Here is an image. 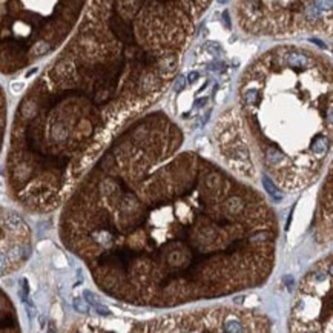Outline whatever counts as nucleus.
<instances>
[{
	"label": "nucleus",
	"instance_id": "f257e3e1",
	"mask_svg": "<svg viewBox=\"0 0 333 333\" xmlns=\"http://www.w3.org/2000/svg\"><path fill=\"white\" fill-rule=\"evenodd\" d=\"M212 0H98L95 14L104 36L81 34L77 54L101 63L97 101H109L115 120L154 104L174 80L195 26Z\"/></svg>",
	"mask_w": 333,
	"mask_h": 333
},
{
	"label": "nucleus",
	"instance_id": "f03ea898",
	"mask_svg": "<svg viewBox=\"0 0 333 333\" xmlns=\"http://www.w3.org/2000/svg\"><path fill=\"white\" fill-rule=\"evenodd\" d=\"M238 98L255 137L267 140L263 151L267 170L292 187L290 149L295 187L301 186L296 160L304 186L309 184L301 154L316 175L330 149V60L298 45L272 48L244 71Z\"/></svg>",
	"mask_w": 333,
	"mask_h": 333
},
{
	"label": "nucleus",
	"instance_id": "7ed1b4c3",
	"mask_svg": "<svg viewBox=\"0 0 333 333\" xmlns=\"http://www.w3.org/2000/svg\"><path fill=\"white\" fill-rule=\"evenodd\" d=\"M240 28L258 37L330 32L331 0H235Z\"/></svg>",
	"mask_w": 333,
	"mask_h": 333
},
{
	"label": "nucleus",
	"instance_id": "20e7f679",
	"mask_svg": "<svg viewBox=\"0 0 333 333\" xmlns=\"http://www.w3.org/2000/svg\"><path fill=\"white\" fill-rule=\"evenodd\" d=\"M331 256L324 258L299 286L292 310V330H327L331 327Z\"/></svg>",
	"mask_w": 333,
	"mask_h": 333
},
{
	"label": "nucleus",
	"instance_id": "39448f33",
	"mask_svg": "<svg viewBox=\"0 0 333 333\" xmlns=\"http://www.w3.org/2000/svg\"><path fill=\"white\" fill-rule=\"evenodd\" d=\"M83 296H84V299L88 301V304H91V305L95 309L97 313H100V315H103V316H107V315L110 313L109 309L97 298L95 293H92V292H89V290H84V292H83Z\"/></svg>",
	"mask_w": 333,
	"mask_h": 333
},
{
	"label": "nucleus",
	"instance_id": "423d86ee",
	"mask_svg": "<svg viewBox=\"0 0 333 333\" xmlns=\"http://www.w3.org/2000/svg\"><path fill=\"white\" fill-rule=\"evenodd\" d=\"M263 184H264V189L267 190V193H269L276 203H279V201L282 200V193L278 190V187L273 184V181H272L269 177H264V178H263Z\"/></svg>",
	"mask_w": 333,
	"mask_h": 333
},
{
	"label": "nucleus",
	"instance_id": "0eeeda50",
	"mask_svg": "<svg viewBox=\"0 0 333 333\" xmlns=\"http://www.w3.org/2000/svg\"><path fill=\"white\" fill-rule=\"evenodd\" d=\"M6 223H8V226L11 227V229H14V230H25L26 229V224H25V221L19 216V215H16V213H11V215H8V218H6Z\"/></svg>",
	"mask_w": 333,
	"mask_h": 333
},
{
	"label": "nucleus",
	"instance_id": "6e6552de",
	"mask_svg": "<svg viewBox=\"0 0 333 333\" xmlns=\"http://www.w3.org/2000/svg\"><path fill=\"white\" fill-rule=\"evenodd\" d=\"M72 305H74L75 312H78V313H89V304H88L86 299L77 298V299H74Z\"/></svg>",
	"mask_w": 333,
	"mask_h": 333
},
{
	"label": "nucleus",
	"instance_id": "1a4fd4ad",
	"mask_svg": "<svg viewBox=\"0 0 333 333\" xmlns=\"http://www.w3.org/2000/svg\"><path fill=\"white\" fill-rule=\"evenodd\" d=\"M8 270V258L5 253L0 252V275H3Z\"/></svg>",
	"mask_w": 333,
	"mask_h": 333
},
{
	"label": "nucleus",
	"instance_id": "9d476101",
	"mask_svg": "<svg viewBox=\"0 0 333 333\" xmlns=\"http://www.w3.org/2000/svg\"><path fill=\"white\" fill-rule=\"evenodd\" d=\"M25 89V81H13L11 83V91L14 94H19Z\"/></svg>",
	"mask_w": 333,
	"mask_h": 333
},
{
	"label": "nucleus",
	"instance_id": "9b49d317",
	"mask_svg": "<svg viewBox=\"0 0 333 333\" xmlns=\"http://www.w3.org/2000/svg\"><path fill=\"white\" fill-rule=\"evenodd\" d=\"M0 187H2V181H0Z\"/></svg>",
	"mask_w": 333,
	"mask_h": 333
}]
</instances>
